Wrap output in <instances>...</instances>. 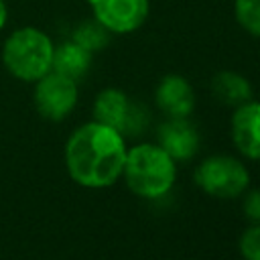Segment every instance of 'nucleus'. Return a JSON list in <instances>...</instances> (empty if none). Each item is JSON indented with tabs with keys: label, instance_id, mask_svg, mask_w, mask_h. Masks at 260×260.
Instances as JSON below:
<instances>
[{
	"label": "nucleus",
	"instance_id": "obj_1",
	"mask_svg": "<svg viewBox=\"0 0 260 260\" xmlns=\"http://www.w3.org/2000/svg\"><path fill=\"white\" fill-rule=\"evenodd\" d=\"M126 150L124 136L118 130L91 120L75 128L67 138L65 167L77 185L104 189L122 177Z\"/></svg>",
	"mask_w": 260,
	"mask_h": 260
},
{
	"label": "nucleus",
	"instance_id": "obj_2",
	"mask_svg": "<svg viewBox=\"0 0 260 260\" xmlns=\"http://www.w3.org/2000/svg\"><path fill=\"white\" fill-rule=\"evenodd\" d=\"M122 177L128 189L142 199H160L177 179V162L152 142H142L126 150Z\"/></svg>",
	"mask_w": 260,
	"mask_h": 260
},
{
	"label": "nucleus",
	"instance_id": "obj_3",
	"mask_svg": "<svg viewBox=\"0 0 260 260\" xmlns=\"http://www.w3.org/2000/svg\"><path fill=\"white\" fill-rule=\"evenodd\" d=\"M53 51L55 43L45 30L20 26L12 30L2 45V65L12 77L35 83L51 71Z\"/></svg>",
	"mask_w": 260,
	"mask_h": 260
},
{
	"label": "nucleus",
	"instance_id": "obj_4",
	"mask_svg": "<svg viewBox=\"0 0 260 260\" xmlns=\"http://www.w3.org/2000/svg\"><path fill=\"white\" fill-rule=\"evenodd\" d=\"M193 179H195L197 187L211 197L236 199L248 189L250 171L236 156L211 154L197 165Z\"/></svg>",
	"mask_w": 260,
	"mask_h": 260
},
{
	"label": "nucleus",
	"instance_id": "obj_5",
	"mask_svg": "<svg viewBox=\"0 0 260 260\" xmlns=\"http://www.w3.org/2000/svg\"><path fill=\"white\" fill-rule=\"evenodd\" d=\"M77 81L49 71L41 79L35 81V91H32V102L37 112L51 122H61L65 120L73 108L77 106Z\"/></svg>",
	"mask_w": 260,
	"mask_h": 260
},
{
	"label": "nucleus",
	"instance_id": "obj_6",
	"mask_svg": "<svg viewBox=\"0 0 260 260\" xmlns=\"http://www.w3.org/2000/svg\"><path fill=\"white\" fill-rule=\"evenodd\" d=\"M93 18L112 35H130L138 30L148 14L150 0H87Z\"/></svg>",
	"mask_w": 260,
	"mask_h": 260
},
{
	"label": "nucleus",
	"instance_id": "obj_7",
	"mask_svg": "<svg viewBox=\"0 0 260 260\" xmlns=\"http://www.w3.org/2000/svg\"><path fill=\"white\" fill-rule=\"evenodd\" d=\"M156 140L175 162L189 160L199 150V130L189 118H167L156 130Z\"/></svg>",
	"mask_w": 260,
	"mask_h": 260
},
{
	"label": "nucleus",
	"instance_id": "obj_8",
	"mask_svg": "<svg viewBox=\"0 0 260 260\" xmlns=\"http://www.w3.org/2000/svg\"><path fill=\"white\" fill-rule=\"evenodd\" d=\"M232 140L252 160H260V102L248 100L232 114Z\"/></svg>",
	"mask_w": 260,
	"mask_h": 260
},
{
	"label": "nucleus",
	"instance_id": "obj_9",
	"mask_svg": "<svg viewBox=\"0 0 260 260\" xmlns=\"http://www.w3.org/2000/svg\"><path fill=\"white\" fill-rule=\"evenodd\" d=\"M154 102L169 118H189L195 110V91L183 75L169 73L158 81Z\"/></svg>",
	"mask_w": 260,
	"mask_h": 260
},
{
	"label": "nucleus",
	"instance_id": "obj_10",
	"mask_svg": "<svg viewBox=\"0 0 260 260\" xmlns=\"http://www.w3.org/2000/svg\"><path fill=\"white\" fill-rule=\"evenodd\" d=\"M134 106H136V102L130 100L122 89L106 87L93 100V120L118 130L126 138Z\"/></svg>",
	"mask_w": 260,
	"mask_h": 260
},
{
	"label": "nucleus",
	"instance_id": "obj_11",
	"mask_svg": "<svg viewBox=\"0 0 260 260\" xmlns=\"http://www.w3.org/2000/svg\"><path fill=\"white\" fill-rule=\"evenodd\" d=\"M91 61H93V53H89L87 49H83L81 45L69 39L63 41L61 45H55L51 71L61 73L73 81H79L89 71Z\"/></svg>",
	"mask_w": 260,
	"mask_h": 260
},
{
	"label": "nucleus",
	"instance_id": "obj_12",
	"mask_svg": "<svg viewBox=\"0 0 260 260\" xmlns=\"http://www.w3.org/2000/svg\"><path fill=\"white\" fill-rule=\"evenodd\" d=\"M211 93L219 104L238 108L252 100V83L242 73L223 69L211 77Z\"/></svg>",
	"mask_w": 260,
	"mask_h": 260
},
{
	"label": "nucleus",
	"instance_id": "obj_13",
	"mask_svg": "<svg viewBox=\"0 0 260 260\" xmlns=\"http://www.w3.org/2000/svg\"><path fill=\"white\" fill-rule=\"evenodd\" d=\"M110 39H112V32L104 24H100L93 16L77 22L73 32H71V41H75L77 45H81L89 53L106 49L110 45Z\"/></svg>",
	"mask_w": 260,
	"mask_h": 260
},
{
	"label": "nucleus",
	"instance_id": "obj_14",
	"mask_svg": "<svg viewBox=\"0 0 260 260\" xmlns=\"http://www.w3.org/2000/svg\"><path fill=\"white\" fill-rule=\"evenodd\" d=\"M234 18L242 30L260 39V0H234Z\"/></svg>",
	"mask_w": 260,
	"mask_h": 260
},
{
	"label": "nucleus",
	"instance_id": "obj_15",
	"mask_svg": "<svg viewBox=\"0 0 260 260\" xmlns=\"http://www.w3.org/2000/svg\"><path fill=\"white\" fill-rule=\"evenodd\" d=\"M238 250L244 260H260V223L244 230L238 240Z\"/></svg>",
	"mask_w": 260,
	"mask_h": 260
},
{
	"label": "nucleus",
	"instance_id": "obj_16",
	"mask_svg": "<svg viewBox=\"0 0 260 260\" xmlns=\"http://www.w3.org/2000/svg\"><path fill=\"white\" fill-rule=\"evenodd\" d=\"M242 209H244V213L250 221L260 223V189H252V191L246 193Z\"/></svg>",
	"mask_w": 260,
	"mask_h": 260
},
{
	"label": "nucleus",
	"instance_id": "obj_17",
	"mask_svg": "<svg viewBox=\"0 0 260 260\" xmlns=\"http://www.w3.org/2000/svg\"><path fill=\"white\" fill-rule=\"evenodd\" d=\"M6 20H8V6L4 0H0V30L6 26Z\"/></svg>",
	"mask_w": 260,
	"mask_h": 260
}]
</instances>
